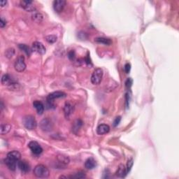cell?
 <instances>
[{
	"label": "cell",
	"instance_id": "cell-1",
	"mask_svg": "<svg viewBox=\"0 0 179 179\" xmlns=\"http://www.w3.org/2000/svg\"><path fill=\"white\" fill-rule=\"evenodd\" d=\"M34 175L39 178H46L50 176V171L48 168L44 164H38L34 167L33 171Z\"/></svg>",
	"mask_w": 179,
	"mask_h": 179
},
{
	"label": "cell",
	"instance_id": "cell-2",
	"mask_svg": "<svg viewBox=\"0 0 179 179\" xmlns=\"http://www.w3.org/2000/svg\"><path fill=\"white\" fill-rule=\"evenodd\" d=\"M2 83L3 86L9 87L11 89H17L18 83L14 81V79L9 74H4L2 78Z\"/></svg>",
	"mask_w": 179,
	"mask_h": 179
},
{
	"label": "cell",
	"instance_id": "cell-3",
	"mask_svg": "<svg viewBox=\"0 0 179 179\" xmlns=\"http://www.w3.org/2000/svg\"><path fill=\"white\" fill-rule=\"evenodd\" d=\"M23 125H24L25 128L26 129H29V130H32V129H36L37 126V122L34 117L32 115H27L23 118Z\"/></svg>",
	"mask_w": 179,
	"mask_h": 179
},
{
	"label": "cell",
	"instance_id": "cell-4",
	"mask_svg": "<svg viewBox=\"0 0 179 179\" xmlns=\"http://www.w3.org/2000/svg\"><path fill=\"white\" fill-rule=\"evenodd\" d=\"M103 70L101 68L95 69L91 76V82L94 85H99L102 80Z\"/></svg>",
	"mask_w": 179,
	"mask_h": 179
},
{
	"label": "cell",
	"instance_id": "cell-5",
	"mask_svg": "<svg viewBox=\"0 0 179 179\" xmlns=\"http://www.w3.org/2000/svg\"><path fill=\"white\" fill-rule=\"evenodd\" d=\"M15 69L18 72H23L26 69V64L25 62V58L23 56L20 55L16 60L15 64H14Z\"/></svg>",
	"mask_w": 179,
	"mask_h": 179
},
{
	"label": "cell",
	"instance_id": "cell-6",
	"mask_svg": "<svg viewBox=\"0 0 179 179\" xmlns=\"http://www.w3.org/2000/svg\"><path fill=\"white\" fill-rule=\"evenodd\" d=\"M20 6L27 12H34L36 11V7L34 5V2L30 0H23L20 2Z\"/></svg>",
	"mask_w": 179,
	"mask_h": 179
},
{
	"label": "cell",
	"instance_id": "cell-7",
	"mask_svg": "<svg viewBox=\"0 0 179 179\" xmlns=\"http://www.w3.org/2000/svg\"><path fill=\"white\" fill-rule=\"evenodd\" d=\"M28 147L30 148V149L32 150V152L34 155H40L43 151V148H41L39 143H37V141H30L29 144H28Z\"/></svg>",
	"mask_w": 179,
	"mask_h": 179
},
{
	"label": "cell",
	"instance_id": "cell-8",
	"mask_svg": "<svg viewBox=\"0 0 179 179\" xmlns=\"http://www.w3.org/2000/svg\"><path fill=\"white\" fill-rule=\"evenodd\" d=\"M32 51H34L36 53L41 54V55H44L46 53V49L45 48L44 45L39 41H34L32 44Z\"/></svg>",
	"mask_w": 179,
	"mask_h": 179
},
{
	"label": "cell",
	"instance_id": "cell-9",
	"mask_svg": "<svg viewBox=\"0 0 179 179\" xmlns=\"http://www.w3.org/2000/svg\"><path fill=\"white\" fill-rule=\"evenodd\" d=\"M74 111V106L71 102H67L65 103L64 107V114L65 116L67 119H69L71 115Z\"/></svg>",
	"mask_w": 179,
	"mask_h": 179
},
{
	"label": "cell",
	"instance_id": "cell-10",
	"mask_svg": "<svg viewBox=\"0 0 179 179\" xmlns=\"http://www.w3.org/2000/svg\"><path fill=\"white\" fill-rule=\"evenodd\" d=\"M40 128L44 132H50L53 129V123L48 118L42 120L39 124Z\"/></svg>",
	"mask_w": 179,
	"mask_h": 179
},
{
	"label": "cell",
	"instance_id": "cell-11",
	"mask_svg": "<svg viewBox=\"0 0 179 179\" xmlns=\"http://www.w3.org/2000/svg\"><path fill=\"white\" fill-rule=\"evenodd\" d=\"M21 157V154L20 152L17 151V150H13V151L9 152L6 155V159H9L10 161L16 162L18 163V161L20 160Z\"/></svg>",
	"mask_w": 179,
	"mask_h": 179
},
{
	"label": "cell",
	"instance_id": "cell-12",
	"mask_svg": "<svg viewBox=\"0 0 179 179\" xmlns=\"http://www.w3.org/2000/svg\"><path fill=\"white\" fill-rule=\"evenodd\" d=\"M67 96L66 93H65L64 92L62 91H56V92H53L51 94H49L47 97V100L48 102H52V101L55 100V99H58V98H63Z\"/></svg>",
	"mask_w": 179,
	"mask_h": 179
},
{
	"label": "cell",
	"instance_id": "cell-13",
	"mask_svg": "<svg viewBox=\"0 0 179 179\" xmlns=\"http://www.w3.org/2000/svg\"><path fill=\"white\" fill-rule=\"evenodd\" d=\"M66 5L65 0H55L53 2V9L57 13L62 12Z\"/></svg>",
	"mask_w": 179,
	"mask_h": 179
},
{
	"label": "cell",
	"instance_id": "cell-14",
	"mask_svg": "<svg viewBox=\"0 0 179 179\" xmlns=\"http://www.w3.org/2000/svg\"><path fill=\"white\" fill-rule=\"evenodd\" d=\"M18 167L23 173H28L30 171V165L25 160H19L18 162Z\"/></svg>",
	"mask_w": 179,
	"mask_h": 179
},
{
	"label": "cell",
	"instance_id": "cell-15",
	"mask_svg": "<svg viewBox=\"0 0 179 179\" xmlns=\"http://www.w3.org/2000/svg\"><path fill=\"white\" fill-rule=\"evenodd\" d=\"M110 131V127L107 124H102L100 125L97 128V133L99 135H104L109 133Z\"/></svg>",
	"mask_w": 179,
	"mask_h": 179
},
{
	"label": "cell",
	"instance_id": "cell-16",
	"mask_svg": "<svg viewBox=\"0 0 179 179\" xmlns=\"http://www.w3.org/2000/svg\"><path fill=\"white\" fill-rule=\"evenodd\" d=\"M83 121H81V119H77L74 122V123L72 125V132H74L75 134H79V132L80 131V129L82 128L83 126Z\"/></svg>",
	"mask_w": 179,
	"mask_h": 179
},
{
	"label": "cell",
	"instance_id": "cell-17",
	"mask_svg": "<svg viewBox=\"0 0 179 179\" xmlns=\"http://www.w3.org/2000/svg\"><path fill=\"white\" fill-rule=\"evenodd\" d=\"M116 176L119 178H125L128 174V171H127V169L125 166L124 164H120L118 168V170L116 171Z\"/></svg>",
	"mask_w": 179,
	"mask_h": 179
},
{
	"label": "cell",
	"instance_id": "cell-18",
	"mask_svg": "<svg viewBox=\"0 0 179 179\" xmlns=\"http://www.w3.org/2000/svg\"><path fill=\"white\" fill-rule=\"evenodd\" d=\"M57 160L58 161V163L62 165V167H66L68 164L69 163L70 160L69 157L64 155H58L57 156Z\"/></svg>",
	"mask_w": 179,
	"mask_h": 179
},
{
	"label": "cell",
	"instance_id": "cell-19",
	"mask_svg": "<svg viewBox=\"0 0 179 179\" xmlns=\"http://www.w3.org/2000/svg\"><path fill=\"white\" fill-rule=\"evenodd\" d=\"M33 107L36 109L37 114L39 115H42L44 112V106L42 102H39V101H34L33 102Z\"/></svg>",
	"mask_w": 179,
	"mask_h": 179
},
{
	"label": "cell",
	"instance_id": "cell-20",
	"mask_svg": "<svg viewBox=\"0 0 179 179\" xmlns=\"http://www.w3.org/2000/svg\"><path fill=\"white\" fill-rule=\"evenodd\" d=\"M97 166V162L95 161V160L93 158V157H90V158L87 159V160L85 162V167L87 169H93L94 168H95V167Z\"/></svg>",
	"mask_w": 179,
	"mask_h": 179
},
{
	"label": "cell",
	"instance_id": "cell-21",
	"mask_svg": "<svg viewBox=\"0 0 179 179\" xmlns=\"http://www.w3.org/2000/svg\"><path fill=\"white\" fill-rule=\"evenodd\" d=\"M32 20L35 23H40L44 20V16L41 13L34 12L32 15Z\"/></svg>",
	"mask_w": 179,
	"mask_h": 179
},
{
	"label": "cell",
	"instance_id": "cell-22",
	"mask_svg": "<svg viewBox=\"0 0 179 179\" xmlns=\"http://www.w3.org/2000/svg\"><path fill=\"white\" fill-rule=\"evenodd\" d=\"M95 41L97 43L107 45V46H110V45L112 44L111 40L108 38H104V37H97V38H96L95 39Z\"/></svg>",
	"mask_w": 179,
	"mask_h": 179
},
{
	"label": "cell",
	"instance_id": "cell-23",
	"mask_svg": "<svg viewBox=\"0 0 179 179\" xmlns=\"http://www.w3.org/2000/svg\"><path fill=\"white\" fill-rule=\"evenodd\" d=\"M11 129V125L10 124L8 123H2L1 125V129H0V132L1 134L4 135V134H6L10 132Z\"/></svg>",
	"mask_w": 179,
	"mask_h": 179
},
{
	"label": "cell",
	"instance_id": "cell-24",
	"mask_svg": "<svg viewBox=\"0 0 179 179\" xmlns=\"http://www.w3.org/2000/svg\"><path fill=\"white\" fill-rule=\"evenodd\" d=\"M19 48L20 49L21 51H23V52H25L26 55L27 56H30L32 54V49H31L30 48L29 46H27L26 44H19Z\"/></svg>",
	"mask_w": 179,
	"mask_h": 179
},
{
	"label": "cell",
	"instance_id": "cell-25",
	"mask_svg": "<svg viewBox=\"0 0 179 179\" xmlns=\"http://www.w3.org/2000/svg\"><path fill=\"white\" fill-rule=\"evenodd\" d=\"M45 39L49 44H54L57 41L58 37L55 35H48L45 37Z\"/></svg>",
	"mask_w": 179,
	"mask_h": 179
},
{
	"label": "cell",
	"instance_id": "cell-26",
	"mask_svg": "<svg viewBox=\"0 0 179 179\" xmlns=\"http://www.w3.org/2000/svg\"><path fill=\"white\" fill-rule=\"evenodd\" d=\"M15 49L13 48H8L7 50L5 51V56L9 59H11V58H13V56L15 55Z\"/></svg>",
	"mask_w": 179,
	"mask_h": 179
},
{
	"label": "cell",
	"instance_id": "cell-27",
	"mask_svg": "<svg viewBox=\"0 0 179 179\" xmlns=\"http://www.w3.org/2000/svg\"><path fill=\"white\" fill-rule=\"evenodd\" d=\"M86 174H85L84 173H83V172H78L76 174H75L74 175H72V176H69V177H68V178H79V179H80V178H86Z\"/></svg>",
	"mask_w": 179,
	"mask_h": 179
},
{
	"label": "cell",
	"instance_id": "cell-28",
	"mask_svg": "<svg viewBox=\"0 0 179 179\" xmlns=\"http://www.w3.org/2000/svg\"><path fill=\"white\" fill-rule=\"evenodd\" d=\"M133 164H134V161H133L132 158L129 159L128 161V163H127V167H126L128 173H129V171H130L132 167V166H133Z\"/></svg>",
	"mask_w": 179,
	"mask_h": 179
},
{
	"label": "cell",
	"instance_id": "cell-29",
	"mask_svg": "<svg viewBox=\"0 0 179 179\" xmlns=\"http://www.w3.org/2000/svg\"><path fill=\"white\" fill-rule=\"evenodd\" d=\"M68 57H69V60H74L75 58H76V53H75L74 51H71L68 53Z\"/></svg>",
	"mask_w": 179,
	"mask_h": 179
},
{
	"label": "cell",
	"instance_id": "cell-30",
	"mask_svg": "<svg viewBox=\"0 0 179 179\" xmlns=\"http://www.w3.org/2000/svg\"><path fill=\"white\" fill-rule=\"evenodd\" d=\"M130 70H131V65L129 64V63H127L124 67L125 72L126 74H129V72H130Z\"/></svg>",
	"mask_w": 179,
	"mask_h": 179
},
{
	"label": "cell",
	"instance_id": "cell-31",
	"mask_svg": "<svg viewBox=\"0 0 179 179\" xmlns=\"http://www.w3.org/2000/svg\"><path fill=\"white\" fill-rule=\"evenodd\" d=\"M132 79L131 78H128V79H127V81H125L126 88H130V87L132 86Z\"/></svg>",
	"mask_w": 179,
	"mask_h": 179
},
{
	"label": "cell",
	"instance_id": "cell-32",
	"mask_svg": "<svg viewBox=\"0 0 179 179\" xmlns=\"http://www.w3.org/2000/svg\"><path fill=\"white\" fill-rule=\"evenodd\" d=\"M121 116H118V117L115 118V119L114 120V126L116 127V126L118 125L119 123H120V122H121Z\"/></svg>",
	"mask_w": 179,
	"mask_h": 179
},
{
	"label": "cell",
	"instance_id": "cell-33",
	"mask_svg": "<svg viewBox=\"0 0 179 179\" xmlns=\"http://www.w3.org/2000/svg\"><path fill=\"white\" fill-rule=\"evenodd\" d=\"M6 25V20L4 19L3 17H1V20H0V27L1 28H4Z\"/></svg>",
	"mask_w": 179,
	"mask_h": 179
},
{
	"label": "cell",
	"instance_id": "cell-34",
	"mask_svg": "<svg viewBox=\"0 0 179 179\" xmlns=\"http://www.w3.org/2000/svg\"><path fill=\"white\" fill-rule=\"evenodd\" d=\"M0 4H1V6L4 7V6H6V4H7V2L5 1V0H3V1L0 2Z\"/></svg>",
	"mask_w": 179,
	"mask_h": 179
}]
</instances>
